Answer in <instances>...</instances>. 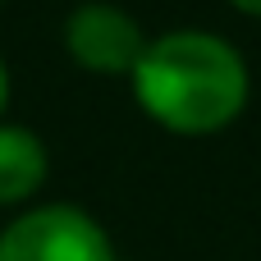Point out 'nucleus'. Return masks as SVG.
I'll use <instances>...</instances> for the list:
<instances>
[{
  "mask_svg": "<svg viewBox=\"0 0 261 261\" xmlns=\"http://www.w3.org/2000/svg\"><path fill=\"white\" fill-rule=\"evenodd\" d=\"M133 92L151 119L174 133H216L248 101L239 50L206 32H170L151 41L133 69Z\"/></svg>",
  "mask_w": 261,
  "mask_h": 261,
  "instance_id": "nucleus-1",
  "label": "nucleus"
},
{
  "mask_svg": "<svg viewBox=\"0 0 261 261\" xmlns=\"http://www.w3.org/2000/svg\"><path fill=\"white\" fill-rule=\"evenodd\" d=\"M0 261H115V248L87 211L37 206L0 234Z\"/></svg>",
  "mask_w": 261,
  "mask_h": 261,
  "instance_id": "nucleus-2",
  "label": "nucleus"
},
{
  "mask_svg": "<svg viewBox=\"0 0 261 261\" xmlns=\"http://www.w3.org/2000/svg\"><path fill=\"white\" fill-rule=\"evenodd\" d=\"M69 50L78 64L96 69V73H133L147 41L138 32V23L124 9L110 5H83L69 18Z\"/></svg>",
  "mask_w": 261,
  "mask_h": 261,
  "instance_id": "nucleus-3",
  "label": "nucleus"
},
{
  "mask_svg": "<svg viewBox=\"0 0 261 261\" xmlns=\"http://www.w3.org/2000/svg\"><path fill=\"white\" fill-rule=\"evenodd\" d=\"M41 179H46V147L28 128L0 124V206L32 197Z\"/></svg>",
  "mask_w": 261,
  "mask_h": 261,
  "instance_id": "nucleus-4",
  "label": "nucleus"
},
{
  "mask_svg": "<svg viewBox=\"0 0 261 261\" xmlns=\"http://www.w3.org/2000/svg\"><path fill=\"white\" fill-rule=\"evenodd\" d=\"M5 101H9V78H5V64H0V110H5Z\"/></svg>",
  "mask_w": 261,
  "mask_h": 261,
  "instance_id": "nucleus-5",
  "label": "nucleus"
},
{
  "mask_svg": "<svg viewBox=\"0 0 261 261\" xmlns=\"http://www.w3.org/2000/svg\"><path fill=\"white\" fill-rule=\"evenodd\" d=\"M239 9H248V14H261V0H234Z\"/></svg>",
  "mask_w": 261,
  "mask_h": 261,
  "instance_id": "nucleus-6",
  "label": "nucleus"
}]
</instances>
